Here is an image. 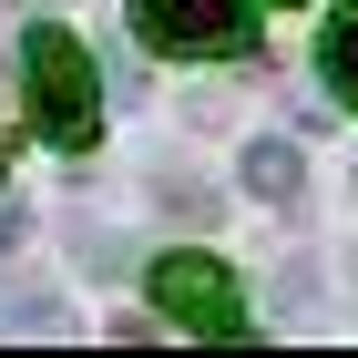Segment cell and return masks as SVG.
<instances>
[{"mask_svg":"<svg viewBox=\"0 0 358 358\" xmlns=\"http://www.w3.org/2000/svg\"><path fill=\"white\" fill-rule=\"evenodd\" d=\"M276 317H317V276L287 266V287H276Z\"/></svg>","mask_w":358,"mask_h":358,"instance_id":"ba28073f","label":"cell"},{"mask_svg":"<svg viewBox=\"0 0 358 358\" xmlns=\"http://www.w3.org/2000/svg\"><path fill=\"white\" fill-rule=\"evenodd\" d=\"M317 83H328V103L358 113V10H328L317 21Z\"/></svg>","mask_w":358,"mask_h":358,"instance_id":"277c9868","label":"cell"},{"mask_svg":"<svg viewBox=\"0 0 358 358\" xmlns=\"http://www.w3.org/2000/svg\"><path fill=\"white\" fill-rule=\"evenodd\" d=\"M21 236H31V225H21V205H0V256L21 246Z\"/></svg>","mask_w":358,"mask_h":358,"instance_id":"9c48e42d","label":"cell"},{"mask_svg":"<svg viewBox=\"0 0 358 358\" xmlns=\"http://www.w3.org/2000/svg\"><path fill=\"white\" fill-rule=\"evenodd\" d=\"M246 194L256 205H297V143H246Z\"/></svg>","mask_w":358,"mask_h":358,"instance_id":"5b68a950","label":"cell"},{"mask_svg":"<svg viewBox=\"0 0 358 358\" xmlns=\"http://www.w3.org/2000/svg\"><path fill=\"white\" fill-rule=\"evenodd\" d=\"M31 123L62 154H92V134H103V72H92V52L62 21L31 31Z\"/></svg>","mask_w":358,"mask_h":358,"instance_id":"6da1fadb","label":"cell"},{"mask_svg":"<svg viewBox=\"0 0 358 358\" xmlns=\"http://www.w3.org/2000/svg\"><path fill=\"white\" fill-rule=\"evenodd\" d=\"M0 317L10 328H62V297L52 287H0Z\"/></svg>","mask_w":358,"mask_h":358,"instance_id":"52a82bcc","label":"cell"},{"mask_svg":"<svg viewBox=\"0 0 358 358\" xmlns=\"http://www.w3.org/2000/svg\"><path fill=\"white\" fill-rule=\"evenodd\" d=\"M154 205L185 225H215V185H194V174H154Z\"/></svg>","mask_w":358,"mask_h":358,"instance_id":"8992f818","label":"cell"},{"mask_svg":"<svg viewBox=\"0 0 358 358\" xmlns=\"http://www.w3.org/2000/svg\"><path fill=\"white\" fill-rule=\"evenodd\" d=\"M134 41L164 62H225L256 41V10L246 0H134Z\"/></svg>","mask_w":358,"mask_h":358,"instance_id":"3957f363","label":"cell"},{"mask_svg":"<svg viewBox=\"0 0 358 358\" xmlns=\"http://www.w3.org/2000/svg\"><path fill=\"white\" fill-rule=\"evenodd\" d=\"M143 287H154V307H164L174 328H194V338H236V328H246L236 266H225V256H205V246L154 256V266H143Z\"/></svg>","mask_w":358,"mask_h":358,"instance_id":"7a4b0ae2","label":"cell"}]
</instances>
